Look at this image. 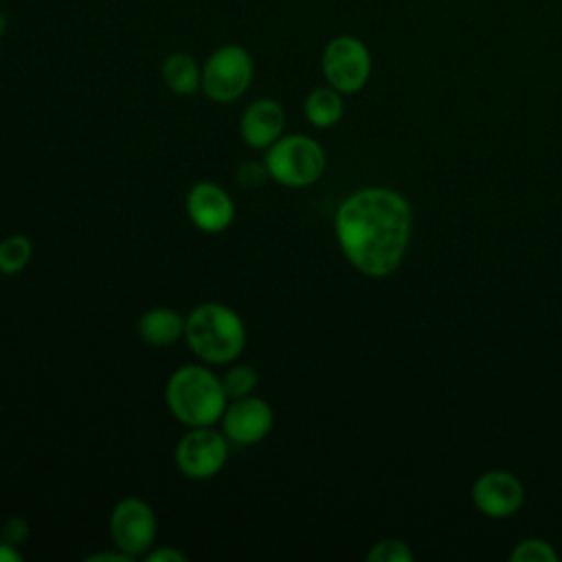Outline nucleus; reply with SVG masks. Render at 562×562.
Returning <instances> with one entry per match:
<instances>
[{"instance_id": "f257e3e1", "label": "nucleus", "mask_w": 562, "mask_h": 562, "mask_svg": "<svg viewBox=\"0 0 562 562\" xmlns=\"http://www.w3.org/2000/svg\"><path fill=\"white\" fill-rule=\"evenodd\" d=\"M413 228L408 200L386 187L358 189L336 211L334 231L347 261L367 277L395 272Z\"/></svg>"}, {"instance_id": "f03ea898", "label": "nucleus", "mask_w": 562, "mask_h": 562, "mask_svg": "<svg viewBox=\"0 0 562 562\" xmlns=\"http://www.w3.org/2000/svg\"><path fill=\"white\" fill-rule=\"evenodd\" d=\"M165 402L171 415L187 428L215 426L228 404L222 378L204 364L178 367L165 386Z\"/></svg>"}, {"instance_id": "7ed1b4c3", "label": "nucleus", "mask_w": 562, "mask_h": 562, "mask_svg": "<svg viewBox=\"0 0 562 562\" xmlns=\"http://www.w3.org/2000/svg\"><path fill=\"white\" fill-rule=\"evenodd\" d=\"M184 340L204 364H231L246 347V327L235 310L209 301L187 314Z\"/></svg>"}, {"instance_id": "20e7f679", "label": "nucleus", "mask_w": 562, "mask_h": 562, "mask_svg": "<svg viewBox=\"0 0 562 562\" xmlns=\"http://www.w3.org/2000/svg\"><path fill=\"white\" fill-rule=\"evenodd\" d=\"M268 173L283 187H310L325 171V151L312 136L283 134L263 156Z\"/></svg>"}, {"instance_id": "39448f33", "label": "nucleus", "mask_w": 562, "mask_h": 562, "mask_svg": "<svg viewBox=\"0 0 562 562\" xmlns=\"http://www.w3.org/2000/svg\"><path fill=\"white\" fill-rule=\"evenodd\" d=\"M255 77V61L241 44L217 46L202 64V86L206 99L233 103L246 94Z\"/></svg>"}, {"instance_id": "423d86ee", "label": "nucleus", "mask_w": 562, "mask_h": 562, "mask_svg": "<svg viewBox=\"0 0 562 562\" xmlns=\"http://www.w3.org/2000/svg\"><path fill=\"white\" fill-rule=\"evenodd\" d=\"M325 83L342 94L362 90L371 77V53L367 44L353 35L331 37L321 55Z\"/></svg>"}, {"instance_id": "0eeeda50", "label": "nucleus", "mask_w": 562, "mask_h": 562, "mask_svg": "<svg viewBox=\"0 0 562 562\" xmlns=\"http://www.w3.org/2000/svg\"><path fill=\"white\" fill-rule=\"evenodd\" d=\"M228 459V439L213 426L189 428L176 443L173 461L182 476L206 481L222 472Z\"/></svg>"}, {"instance_id": "6e6552de", "label": "nucleus", "mask_w": 562, "mask_h": 562, "mask_svg": "<svg viewBox=\"0 0 562 562\" xmlns=\"http://www.w3.org/2000/svg\"><path fill=\"white\" fill-rule=\"evenodd\" d=\"M156 514L138 496L121 498L110 514V538L116 549L132 558L145 555L156 540Z\"/></svg>"}, {"instance_id": "1a4fd4ad", "label": "nucleus", "mask_w": 562, "mask_h": 562, "mask_svg": "<svg viewBox=\"0 0 562 562\" xmlns=\"http://www.w3.org/2000/svg\"><path fill=\"white\" fill-rule=\"evenodd\" d=\"M222 432L228 441L239 446L259 443L272 430V408L257 395L235 397L226 404L222 415Z\"/></svg>"}, {"instance_id": "9d476101", "label": "nucleus", "mask_w": 562, "mask_h": 562, "mask_svg": "<svg viewBox=\"0 0 562 562\" xmlns=\"http://www.w3.org/2000/svg\"><path fill=\"white\" fill-rule=\"evenodd\" d=\"M472 501L481 514L507 518L522 507L525 487L520 479L507 470H487L474 481Z\"/></svg>"}, {"instance_id": "9b49d317", "label": "nucleus", "mask_w": 562, "mask_h": 562, "mask_svg": "<svg viewBox=\"0 0 562 562\" xmlns=\"http://www.w3.org/2000/svg\"><path fill=\"white\" fill-rule=\"evenodd\" d=\"M189 220L202 233H222L235 220L233 198L215 182H195L184 200Z\"/></svg>"}, {"instance_id": "f8f14e48", "label": "nucleus", "mask_w": 562, "mask_h": 562, "mask_svg": "<svg viewBox=\"0 0 562 562\" xmlns=\"http://www.w3.org/2000/svg\"><path fill=\"white\" fill-rule=\"evenodd\" d=\"M285 112L279 101L259 97L246 105L239 121L241 140L250 149H268L277 138L283 136Z\"/></svg>"}, {"instance_id": "ddd939ff", "label": "nucleus", "mask_w": 562, "mask_h": 562, "mask_svg": "<svg viewBox=\"0 0 562 562\" xmlns=\"http://www.w3.org/2000/svg\"><path fill=\"white\" fill-rule=\"evenodd\" d=\"M184 321L173 307H151L140 314L138 334L151 347H167L184 336Z\"/></svg>"}, {"instance_id": "4468645a", "label": "nucleus", "mask_w": 562, "mask_h": 562, "mask_svg": "<svg viewBox=\"0 0 562 562\" xmlns=\"http://www.w3.org/2000/svg\"><path fill=\"white\" fill-rule=\"evenodd\" d=\"M162 83L178 97H191L202 86V66L184 50H173L160 61Z\"/></svg>"}, {"instance_id": "2eb2a0df", "label": "nucleus", "mask_w": 562, "mask_h": 562, "mask_svg": "<svg viewBox=\"0 0 562 562\" xmlns=\"http://www.w3.org/2000/svg\"><path fill=\"white\" fill-rule=\"evenodd\" d=\"M345 101L342 92H338L331 86H318L314 88L305 101H303V114L314 127H331L342 119Z\"/></svg>"}, {"instance_id": "dca6fc26", "label": "nucleus", "mask_w": 562, "mask_h": 562, "mask_svg": "<svg viewBox=\"0 0 562 562\" xmlns=\"http://www.w3.org/2000/svg\"><path fill=\"white\" fill-rule=\"evenodd\" d=\"M33 244L26 235H9L0 241V274H18L26 268Z\"/></svg>"}, {"instance_id": "f3484780", "label": "nucleus", "mask_w": 562, "mask_h": 562, "mask_svg": "<svg viewBox=\"0 0 562 562\" xmlns=\"http://www.w3.org/2000/svg\"><path fill=\"white\" fill-rule=\"evenodd\" d=\"M257 380H259L257 371L250 364H231L226 369V373L222 375V384H224L228 400L252 395Z\"/></svg>"}, {"instance_id": "a211bd4d", "label": "nucleus", "mask_w": 562, "mask_h": 562, "mask_svg": "<svg viewBox=\"0 0 562 562\" xmlns=\"http://www.w3.org/2000/svg\"><path fill=\"white\" fill-rule=\"evenodd\" d=\"M509 560L512 562H555L558 551L553 549L551 542L542 538H525L512 549Z\"/></svg>"}, {"instance_id": "6ab92c4d", "label": "nucleus", "mask_w": 562, "mask_h": 562, "mask_svg": "<svg viewBox=\"0 0 562 562\" xmlns=\"http://www.w3.org/2000/svg\"><path fill=\"white\" fill-rule=\"evenodd\" d=\"M367 560L369 562H413V551L400 538H384V540H378L367 551Z\"/></svg>"}, {"instance_id": "aec40b11", "label": "nucleus", "mask_w": 562, "mask_h": 562, "mask_svg": "<svg viewBox=\"0 0 562 562\" xmlns=\"http://www.w3.org/2000/svg\"><path fill=\"white\" fill-rule=\"evenodd\" d=\"M268 178H270V173H268V167L263 160L261 162L246 160L237 167V173H235V180L241 189H259Z\"/></svg>"}, {"instance_id": "412c9836", "label": "nucleus", "mask_w": 562, "mask_h": 562, "mask_svg": "<svg viewBox=\"0 0 562 562\" xmlns=\"http://www.w3.org/2000/svg\"><path fill=\"white\" fill-rule=\"evenodd\" d=\"M29 533H31V527H29V522H26L24 518H20V516H13V518H9V520L2 525V540L11 542V544H15V547H20V544L29 538Z\"/></svg>"}, {"instance_id": "4be33fe9", "label": "nucleus", "mask_w": 562, "mask_h": 562, "mask_svg": "<svg viewBox=\"0 0 562 562\" xmlns=\"http://www.w3.org/2000/svg\"><path fill=\"white\" fill-rule=\"evenodd\" d=\"M147 562H187L184 551L176 549V547H158V549H149L143 555Z\"/></svg>"}, {"instance_id": "5701e85b", "label": "nucleus", "mask_w": 562, "mask_h": 562, "mask_svg": "<svg viewBox=\"0 0 562 562\" xmlns=\"http://www.w3.org/2000/svg\"><path fill=\"white\" fill-rule=\"evenodd\" d=\"M130 560H134V558L127 555L121 549H116V551H101V553H94V555L86 558V562H130Z\"/></svg>"}, {"instance_id": "b1692460", "label": "nucleus", "mask_w": 562, "mask_h": 562, "mask_svg": "<svg viewBox=\"0 0 562 562\" xmlns=\"http://www.w3.org/2000/svg\"><path fill=\"white\" fill-rule=\"evenodd\" d=\"M20 560H22V553L18 551V547L7 540H0V562H20Z\"/></svg>"}, {"instance_id": "393cba45", "label": "nucleus", "mask_w": 562, "mask_h": 562, "mask_svg": "<svg viewBox=\"0 0 562 562\" xmlns=\"http://www.w3.org/2000/svg\"><path fill=\"white\" fill-rule=\"evenodd\" d=\"M4 31H7V15L0 11V35H4Z\"/></svg>"}]
</instances>
